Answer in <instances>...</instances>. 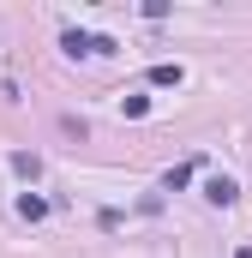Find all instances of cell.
Returning a JSON list of instances; mask_svg holds the SVG:
<instances>
[{
  "label": "cell",
  "mask_w": 252,
  "mask_h": 258,
  "mask_svg": "<svg viewBox=\"0 0 252 258\" xmlns=\"http://www.w3.org/2000/svg\"><path fill=\"white\" fill-rule=\"evenodd\" d=\"M204 198H210V204H234V198H240V186H234L228 174H216V180H204Z\"/></svg>",
  "instance_id": "1"
},
{
  "label": "cell",
  "mask_w": 252,
  "mask_h": 258,
  "mask_svg": "<svg viewBox=\"0 0 252 258\" xmlns=\"http://www.w3.org/2000/svg\"><path fill=\"white\" fill-rule=\"evenodd\" d=\"M180 78H186V72H180L174 60H156V66H150V84H156V90H174Z\"/></svg>",
  "instance_id": "2"
},
{
  "label": "cell",
  "mask_w": 252,
  "mask_h": 258,
  "mask_svg": "<svg viewBox=\"0 0 252 258\" xmlns=\"http://www.w3.org/2000/svg\"><path fill=\"white\" fill-rule=\"evenodd\" d=\"M12 174L36 180V174H42V156H36V150H12Z\"/></svg>",
  "instance_id": "3"
},
{
  "label": "cell",
  "mask_w": 252,
  "mask_h": 258,
  "mask_svg": "<svg viewBox=\"0 0 252 258\" xmlns=\"http://www.w3.org/2000/svg\"><path fill=\"white\" fill-rule=\"evenodd\" d=\"M60 48L72 54V60H78V54H96V36H84V30H66V36H60Z\"/></svg>",
  "instance_id": "4"
},
{
  "label": "cell",
  "mask_w": 252,
  "mask_h": 258,
  "mask_svg": "<svg viewBox=\"0 0 252 258\" xmlns=\"http://www.w3.org/2000/svg\"><path fill=\"white\" fill-rule=\"evenodd\" d=\"M18 216H24V222H42V216H48V198L24 192V198H18Z\"/></svg>",
  "instance_id": "5"
},
{
  "label": "cell",
  "mask_w": 252,
  "mask_h": 258,
  "mask_svg": "<svg viewBox=\"0 0 252 258\" xmlns=\"http://www.w3.org/2000/svg\"><path fill=\"white\" fill-rule=\"evenodd\" d=\"M192 168H198V162H180V168H168V180H162V186H168V192H180V186L192 180Z\"/></svg>",
  "instance_id": "6"
},
{
  "label": "cell",
  "mask_w": 252,
  "mask_h": 258,
  "mask_svg": "<svg viewBox=\"0 0 252 258\" xmlns=\"http://www.w3.org/2000/svg\"><path fill=\"white\" fill-rule=\"evenodd\" d=\"M234 258H252V246H240V252H234Z\"/></svg>",
  "instance_id": "7"
}]
</instances>
